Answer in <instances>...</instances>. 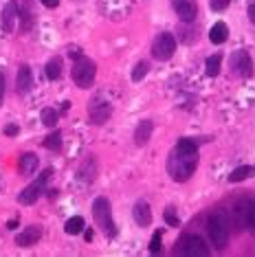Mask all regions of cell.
Wrapping results in <instances>:
<instances>
[{"label":"cell","instance_id":"obj_1","mask_svg":"<svg viewBox=\"0 0 255 257\" xmlns=\"http://www.w3.org/2000/svg\"><path fill=\"white\" fill-rule=\"evenodd\" d=\"M198 167V143L194 139H178L167 156V174L174 183H187Z\"/></svg>","mask_w":255,"mask_h":257},{"label":"cell","instance_id":"obj_2","mask_svg":"<svg viewBox=\"0 0 255 257\" xmlns=\"http://www.w3.org/2000/svg\"><path fill=\"white\" fill-rule=\"evenodd\" d=\"M207 235H209L211 244L216 248H224L229 244V235H231V229H229V220L222 211H213L209 218H207Z\"/></svg>","mask_w":255,"mask_h":257},{"label":"cell","instance_id":"obj_3","mask_svg":"<svg viewBox=\"0 0 255 257\" xmlns=\"http://www.w3.org/2000/svg\"><path fill=\"white\" fill-rule=\"evenodd\" d=\"M92 218H95L97 226L103 231L106 237L112 239L117 235V224H114V220H112V209H110L108 198L99 196L95 202H92Z\"/></svg>","mask_w":255,"mask_h":257},{"label":"cell","instance_id":"obj_4","mask_svg":"<svg viewBox=\"0 0 255 257\" xmlns=\"http://www.w3.org/2000/svg\"><path fill=\"white\" fill-rule=\"evenodd\" d=\"M95 75H97V64L92 62L90 57L79 55L77 60L73 62L71 77H73V81L79 86V88H90L92 81H95Z\"/></svg>","mask_w":255,"mask_h":257},{"label":"cell","instance_id":"obj_5","mask_svg":"<svg viewBox=\"0 0 255 257\" xmlns=\"http://www.w3.org/2000/svg\"><path fill=\"white\" fill-rule=\"evenodd\" d=\"M174 255H185V257H207L209 248H207L205 239L200 235H183L176 242Z\"/></svg>","mask_w":255,"mask_h":257},{"label":"cell","instance_id":"obj_6","mask_svg":"<svg viewBox=\"0 0 255 257\" xmlns=\"http://www.w3.org/2000/svg\"><path fill=\"white\" fill-rule=\"evenodd\" d=\"M51 174H53V169L51 167H46L42 174H40V176L33 180L31 185H27L25 189L20 191V196H18V202L20 204H33L38 200L40 196L44 194V189H46V183H49V178H51Z\"/></svg>","mask_w":255,"mask_h":257},{"label":"cell","instance_id":"obj_7","mask_svg":"<svg viewBox=\"0 0 255 257\" xmlns=\"http://www.w3.org/2000/svg\"><path fill=\"white\" fill-rule=\"evenodd\" d=\"M174 53H176V40H174L172 33H159V36L154 38V42H152V55H154V60H159V62H167V60H172Z\"/></svg>","mask_w":255,"mask_h":257},{"label":"cell","instance_id":"obj_8","mask_svg":"<svg viewBox=\"0 0 255 257\" xmlns=\"http://www.w3.org/2000/svg\"><path fill=\"white\" fill-rule=\"evenodd\" d=\"M229 66H231V73H233L235 77L246 79V77H251L253 75V60H251V55H248L246 51H242V49L231 53Z\"/></svg>","mask_w":255,"mask_h":257},{"label":"cell","instance_id":"obj_9","mask_svg":"<svg viewBox=\"0 0 255 257\" xmlns=\"http://www.w3.org/2000/svg\"><path fill=\"white\" fill-rule=\"evenodd\" d=\"M110 114H112V106H110V103L101 95H97V97L90 99V103H88V116H90V121L95 125H103L110 119Z\"/></svg>","mask_w":255,"mask_h":257},{"label":"cell","instance_id":"obj_10","mask_svg":"<svg viewBox=\"0 0 255 257\" xmlns=\"http://www.w3.org/2000/svg\"><path fill=\"white\" fill-rule=\"evenodd\" d=\"M172 7L183 22H194L198 18V5H196V0H172Z\"/></svg>","mask_w":255,"mask_h":257},{"label":"cell","instance_id":"obj_11","mask_svg":"<svg viewBox=\"0 0 255 257\" xmlns=\"http://www.w3.org/2000/svg\"><path fill=\"white\" fill-rule=\"evenodd\" d=\"M132 218H135V222L139 226H150L152 224V207H150V202L148 200H137L135 202V207H132Z\"/></svg>","mask_w":255,"mask_h":257},{"label":"cell","instance_id":"obj_12","mask_svg":"<svg viewBox=\"0 0 255 257\" xmlns=\"http://www.w3.org/2000/svg\"><path fill=\"white\" fill-rule=\"evenodd\" d=\"M40 237H42V226H38V224L27 226V229L22 231L20 235H16V246L29 248V246H33V244H36Z\"/></svg>","mask_w":255,"mask_h":257},{"label":"cell","instance_id":"obj_13","mask_svg":"<svg viewBox=\"0 0 255 257\" xmlns=\"http://www.w3.org/2000/svg\"><path fill=\"white\" fill-rule=\"evenodd\" d=\"M16 86H18L20 95H29V92H31V88H33V73H31V66H29V64H22V66L18 68Z\"/></svg>","mask_w":255,"mask_h":257},{"label":"cell","instance_id":"obj_14","mask_svg":"<svg viewBox=\"0 0 255 257\" xmlns=\"http://www.w3.org/2000/svg\"><path fill=\"white\" fill-rule=\"evenodd\" d=\"M16 18H18V5H16L14 0H9V3L5 5V9H3V20H0V25H3V31L5 33L14 31Z\"/></svg>","mask_w":255,"mask_h":257},{"label":"cell","instance_id":"obj_15","mask_svg":"<svg viewBox=\"0 0 255 257\" xmlns=\"http://www.w3.org/2000/svg\"><path fill=\"white\" fill-rule=\"evenodd\" d=\"M152 130H154L152 121H141V123L137 125V130H135V143L139 145V148H143V145L150 141V137H152Z\"/></svg>","mask_w":255,"mask_h":257},{"label":"cell","instance_id":"obj_16","mask_svg":"<svg viewBox=\"0 0 255 257\" xmlns=\"http://www.w3.org/2000/svg\"><path fill=\"white\" fill-rule=\"evenodd\" d=\"M227 38H229V27L224 25V22H216V25L211 27V31H209L211 44H224L227 42Z\"/></svg>","mask_w":255,"mask_h":257},{"label":"cell","instance_id":"obj_17","mask_svg":"<svg viewBox=\"0 0 255 257\" xmlns=\"http://www.w3.org/2000/svg\"><path fill=\"white\" fill-rule=\"evenodd\" d=\"M62 57H51L49 62H46V66H44V71H46V77H49L51 81H55V79H60L62 77Z\"/></svg>","mask_w":255,"mask_h":257},{"label":"cell","instance_id":"obj_18","mask_svg":"<svg viewBox=\"0 0 255 257\" xmlns=\"http://www.w3.org/2000/svg\"><path fill=\"white\" fill-rule=\"evenodd\" d=\"M36 169H38V156L36 154L27 152V154L20 156V172L25 174V176H31Z\"/></svg>","mask_w":255,"mask_h":257},{"label":"cell","instance_id":"obj_19","mask_svg":"<svg viewBox=\"0 0 255 257\" xmlns=\"http://www.w3.org/2000/svg\"><path fill=\"white\" fill-rule=\"evenodd\" d=\"M248 207H251V200H240L237 202V207L233 211L237 226H248Z\"/></svg>","mask_w":255,"mask_h":257},{"label":"cell","instance_id":"obj_20","mask_svg":"<svg viewBox=\"0 0 255 257\" xmlns=\"http://www.w3.org/2000/svg\"><path fill=\"white\" fill-rule=\"evenodd\" d=\"M86 229V222H84V218L82 215H75V218H71L64 224V231H66V235H79Z\"/></svg>","mask_w":255,"mask_h":257},{"label":"cell","instance_id":"obj_21","mask_svg":"<svg viewBox=\"0 0 255 257\" xmlns=\"http://www.w3.org/2000/svg\"><path fill=\"white\" fill-rule=\"evenodd\" d=\"M253 174H255V167H251V165H240V167H235L233 172H231L229 183H242V180H246L248 176H253Z\"/></svg>","mask_w":255,"mask_h":257},{"label":"cell","instance_id":"obj_22","mask_svg":"<svg viewBox=\"0 0 255 257\" xmlns=\"http://www.w3.org/2000/svg\"><path fill=\"white\" fill-rule=\"evenodd\" d=\"M220 64H222V55L216 53V55H211V57H207V62H205V71L209 77H218V73H220Z\"/></svg>","mask_w":255,"mask_h":257},{"label":"cell","instance_id":"obj_23","mask_svg":"<svg viewBox=\"0 0 255 257\" xmlns=\"http://www.w3.org/2000/svg\"><path fill=\"white\" fill-rule=\"evenodd\" d=\"M42 145H44L46 150H51V152H57V150L62 148V132H60V130L51 132L49 137L44 139V143H42Z\"/></svg>","mask_w":255,"mask_h":257},{"label":"cell","instance_id":"obj_24","mask_svg":"<svg viewBox=\"0 0 255 257\" xmlns=\"http://www.w3.org/2000/svg\"><path fill=\"white\" fill-rule=\"evenodd\" d=\"M148 73H150V64H148L146 60H141V62H139L137 66H135V71H132V79H135V81H141Z\"/></svg>","mask_w":255,"mask_h":257},{"label":"cell","instance_id":"obj_25","mask_svg":"<svg viewBox=\"0 0 255 257\" xmlns=\"http://www.w3.org/2000/svg\"><path fill=\"white\" fill-rule=\"evenodd\" d=\"M42 123L49 125V127L57 125V110L55 108H44L42 110Z\"/></svg>","mask_w":255,"mask_h":257},{"label":"cell","instance_id":"obj_26","mask_svg":"<svg viewBox=\"0 0 255 257\" xmlns=\"http://www.w3.org/2000/svg\"><path fill=\"white\" fill-rule=\"evenodd\" d=\"M161 237H163V231H156L154 235H152V239H150V253L152 255H156V253H161Z\"/></svg>","mask_w":255,"mask_h":257},{"label":"cell","instance_id":"obj_27","mask_svg":"<svg viewBox=\"0 0 255 257\" xmlns=\"http://www.w3.org/2000/svg\"><path fill=\"white\" fill-rule=\"evenodd\" d=\"M165 220H167V224H170V226H178V224H181V220L176 218V213H174L172 207L165 209Z\"/></svg>","mask_w":255,"mask_h":257},{"label":"cell","instance_id":"obj_28","mask_svg":"<svg viewBox=\"0 0 255 257\" xmlns=\"http://www.w3.org/2000/svg\"><path fill=\"white\" fill-rule=\"evenodd\" d=\"M229 3H231V0H211V9L213 11H222V9H227L229 7Z\"/></svg>","mask_w":255,"mask_h":257},{"label":"cell","instance_id":"obj_29","mask_svg":"<svg viewBox=\"0 0 255 257\" xmlns=\"http://www.w3.org/2000/svg\"><path fill=\"white\" fill-rule=\"evenodd\" d=\"M248 226L255 229V200H251V207H248Z\"/></svg>","mask_w":255,"mask_h":257},{"label":"cell","instance_id":"obj_30","mask_svg":"<svg viewBox=\"0 0 255 257\" xmlns=\"http://www.w3.org/2000/svg\"><path fill=\"white\" fill-rule=\"evenodd\" d=\"M5 86H7V79H5V75L0 73V106H3V99H5Z\"/></svg>","mask_w":255,"mask_h":257},{"label":"cell","instance_id":"obj_31","mask_svg":"<svg viewBox=\"0 0 255 257\" xmlns=\"http://www.w3.org/2000/svg\"><path fill=\"white\" fill-rule=\"evenodd\" d=\"M18 130H20L18 125H16V123H11V125L5 127V134H7V137H16V134H18Z\"/></svg>","mask_w":255,"mask_h":257},{"label":"cell","instance_id":"obj_32","mask_svg":"<svg viewBox=\"0 0 255 257\" xmlns=\"http://www.w3.org/2000/svg\"><path fill=\"white\" fill-rule=\"evenodd\" d=\"M246 16H248V20L255 25V3L253 5H248V9H246Z\"/></svg>","mask_w":255,"mask_h":257},{"label":"cell","instance_id":"obj_33","mask_svg":"<svg viewBox=\"0 0 255 257\" xmlns=\"http://www.w3.org/2000/svg\"><path fill=\"white\" fill-rule=\"evenodd\" d=\"M40 3H42L44 7H49V9H55L57 5H60V0H40Z\"/></svg>","mask_w":255,"mask_h":257},{"label":"cell","instance_id":"obj_34","mask_svg":"<svg viewBox=\"0 0 255 257\" xmlns=\"http://www.w3.org/2000/svg\"><path fill=\"white\" fill-rule=\"evenodd\" d=\"M84 237H86V242H92V237H95V231H90V229H88V231L84 233Z\"/></svg>","mask_w":255,"mask_h":257},{"label":"cell","instance_id":"obj_35","mask_svg":"<svg viewBox=\"0 0 255 257\" xmlns=\"http://www.w3.org/2000/svg\"><path fill=\"white\" fill-rule=\"evenodd\" d=\"M7 226H9V229H16V226H18V220H9Z\"/></svg>","mask_w":255,"mask_h":257}]
</instances>
